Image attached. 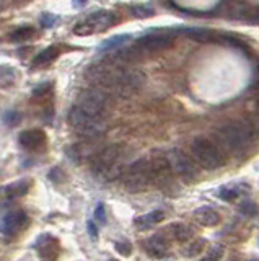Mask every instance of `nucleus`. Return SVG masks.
<instances>
[{"instance_id": "1", "label": "nucleus", "mask_w": 259, "mask_h": 261, "mask_svg": "<svg viewBox=\"0 0 259 261\" xmlns=\"http://www.w3.org/2000/svg\"><path fill=\"white\" fill-rule=\"evenodd\" d=\"M215 137L222 150L230 155H243L254 139L249 124L241 121H230L220 126L217 129Z\"/></svg>"}, {"instance_id": "2", "label": "nucleus", "mask_w": 259, "mask_h": 261, "mask_svg": "<svg viewBox=\"0 0 259 261\" xmlns=\"http://www.w3.org/2000/svg\"><path fill=\"white\" fill-rule=\"evenodd\" d=\"M121 150L119 145H108L103 150H100L92 160V171L104 179V181H114L123 175V163H121Z\"/></svg>"}, {"instance_id": "3", "label": "nucleus", "mask_w": 259, "mask_h": 261, "mask_svg": "<svg viewBox=\"0 0 259 261\" xmlns=\"http://www.w3.org/2000/svg\"><path fill=\"white\" fill-rule=\"evenodd\" d=\"M191 155L192 160L204 170H217L225 163L222 149L207 137L194 139L191 144Z\"/></svg>"}, {"instance_id": "4", "label": "nucleus", "mask_w": 259, "mask_h": 261, "mask_svg": "<svg viewBox=\"0 0 259 261\" xmlns=\"http://www.w3.org/2000/svg\"><path fill=\"white\" fill-rule=\"evenodd\" d=\"M123 183L129 193H142L153 183L149 159H139L123 170Z\"/></svg>"}, {"instance_id": "5", "label": "nucleus", "mask_w": 259, "mask_h": 261, "mask_svg": "<svg viewBox=\"0 0 259 261\" xmlns=\"http://www.w3.org/2000/svg\"><path fill=\"white\" fill-rule=\"evenodd\" d=\"M69 122L72 127L78 130V134L87 137H96L106 130V122H104L103 116L87 113L77 105L72 106V110L69 111Z\"/></svg>"}, {"instance_id": "6", "label": "nucleus", "mask_w": 259, "mask_h": 261, "mask_svg": "<svg viewBox=\"0 0 259 261\" xmlns=\"http://www.w3.org/2000/svg\"><path fill=\"white\" fill-rule=\"evenodd\" d=\"M116 23V15L108 10L93 12L85 20L78 21L74 27V35L77 36H90L95 33H101L111 28Z\"/></svg>"}, {"instance_id": "7", "label": "nucleus", "mask_w": 259, "mask_h": 261, "mask_svg": "<svg viewBox=\"0 0 259 261\" xmlns=\"http://www.w3.org/2000/svg\"><path fill=\"white\" fill-rule=\"evenodd\" d=\"M166 157H168L173 175L181 178L184 183H191L194 179H197L199 171L196 167V162H194L189 155H186L180 149H171L166 153Z\"/></svg>"}, {"instance_id": "8", "label": "nucleus", "mask_w": 259, "mask_h": 261, "mask_svg": "<svg viewBox=\"0 0 259 261\" xmlns=\"http://www.w3.org/2000/svg\"><path fill=\"white\" fill-rule=\"evenodd\" d=\"M149 163H150L153 183H157L160 188H166L173 185V171H171V167H169L166 153L160 150L152 152Z\"/></svg>"}, {"instance_id": "9", "label": "nucleus", "mask_w": 259, "mask_h": 261, "mask_svg": "<svg viewBox=\"0 0 259 261\" xmlns=\"http://www.w3.org/2000/svg\"><path fill=\"white\" fill-rule=\"evenodd\" d=\"M175 41V31H153L137 41V46L142 53H157L169 47Z\"/></svg>"}, {"instance_id": "10", "label": "nucleus", "mask_w": 259, "mask_h": 261, "mask_svg": "<svg viewBox=\"0 0 259 261\" xmlns=\"http://www.w3.org/2000/svg\"><path fill=\"white\" fill-rule=\"evenodd\" d=\"M106 105H108V96H106V93L100 92V90L85 92L78 98V103H77V106H80L83 111L90 113V114H96V116H103Z\"/></svg>"}, {"instance_id": "11", "label": "nucleus", "mask_w": 259, "mask_h": 261, "mask_svg": "<svg viewBox=\"0 0 259 261\" xmlns=\"http://www.w3.org/2000/svg\"><path fill=\"white\" fill-rule=\"evenodd\" d=\"M28 225V216L25 211H12L0 220V232L5 237L18 235Z\"/></svg>"}, {"instance_id": "12", "label": "nucleus", "mask_w": 259, "mask_h": 261, "mask_svg": "<svg viewBox=\"0 0 259 261\" xmlns=\"http://www.w3.org/2000/svg\"><path fill=\"white\" fill-rule=\"evenodd\" d=\"M18 142L25 150H44L47 144V136L41 129H26L20 133Z\"/></svg>"}, {"instance_id": "13", "label": "nucleus", "mask_w": 259, "mask_h": 261, "mask_svg": "<svg viewBox=\"0 0 259 261\" xmlns=\"http://www.w3.org/2000/svg\"><path fill=\"white\" fill-rule=\"evenodd\" d=\"M143 248L152 258H163L169 250V240L163 233H155L143 242Z\"/></svg>"}, {"instance_id": "14", "label": "nucleus", "mask_w": 259, "mask_h": 261, "mask_svg": "<svg viewBox=\"0 0 259 261\" xmlns=\"http://www.w3.org/2000/svg\"><path fill=\"white\" fill-rule=\"evenodd\" d=\"M249 12H251V7L245 0H230V2H225V13L230 15L232 20L248 21Z\"/></svg>"}, {"instance_id": "15", "label": "nucleus", "mask_w": 259, "mask_h": 261, "mask_svg": "<svg viewBox=\"0 0 259 261\" xmlns=\"http://www.w3.org/2000/svg\"><path fill=\"white\" fill-rule=\"evenodd\" d=\"M194 219L197 220V224H200L202 227H215L220 222V216L214 207L209 206H202L194 211Z\"/></svg>"}, {"instance_id": "16", "label": "nucleus", "mask_w": 259, "mask_h": 261, "mask_svg": "<svg viewBox=\"0 0 259 261\" xmlns=\"http://www.w3.org/2000/svg\"><path fill=\"white\" fill-rule=\"evenodd\" d=\"M30 186H31V179H28V178L18 179V181H13L4 188V196L7 199L21 198V196H25L30 191Z\"/></svg>"}, {"instance_id": "17", "label": "nucleus", "mask_w": 259, "mask_h": 261, "mask_svg": "<svg viewBox=\"0 0 259 261\" xmlns=\"http://www.w3.org/2000/svg\"><path fill=\"white\" fill-rule=\"evenodd\" d=\"M163 219H165V211L155 209V211L149 212V214L137 217L135 219V227L139 228V230H149V228H152L153 225L160 224Z\"/></svg>"}, {"instance_id": "18", "label": "nucleus", "mask_w": 259, "mask_h": 261, "mask_svg": "<svg viewBox=\"0 0 259 261\" xmlns=\"http://www.w3.org/2000/svg\"><path fill=\"white\" fill-rule=\"evenodd\" d=\"M166 232H168V235L171 237L173 240L181 242V243L191 240L192 235H194L192 228L188 224H183V222H173V224H169L168 228H166Z\"/></svg>"}, {"instance_id": "19", "label": "nucleus", "mask_w": 259, "mask_h": 261, "mask_svg": "<svg viewBox=\"0 0 259 261\" xmlns=\"http://www.w3.org/2000/svg\"><path fill=\"white\" fill-rule=\"evenodd\" d=\"M59 54H61V51L57 46H49V47L43 49L41 53L36 54L35 61H33V67H43V65L54 62L59 57Z\"/></svg>"}, {"instance_id": "20", "label": "nucleus", "mask_w": 259, "mask_h": 261, "mask_svg": "<svg viewBox=\"0 0 259 261\" xmlns=\"http://www.w3.org/2000/svg\"><path fill=\"white\" fill-rule=\"evenodd\" d=\"M129 39H131V35H116V36H112V38H108V39H104L103 43L98 46V51L100 53L116 51V49L123 47Z\"/></svg>"}, {"instance_id": "21", "label": "nucleus", "mask_w": 259, "mask_h": 261, "mask_svg": "<svg viewBox=\"0 0 259 261\" xmlns=\"http://www.w3.org/2000/svg\"><path fill=\"white\" fill-rule=\"evenodd\" d=\"M183 33L188 38H191L194 41H199V43H209V41H214L217 38L215 33L209 31L206 28H184Z\"/></svg>"}, {"instance_id": "22", "label": "nucleus", "mask_w": 259, "mask_h": 261, "mask_svg": "<svg viewBox=\"0 0 259 261\" xmlns=\"http://www.w3.org/2000/svg\"><path fill=\"white\" fill-rule=\"evenodd\" d=\"M36 248L39 250V255L43 258H51L49 255L51 248L59 250V245H57V240L52 239V235H41L39 240L36 242Z\"/></svg>"}, {"instance_id": "23", "label": "nucleus", "mask_w": 259, "mask_h": 261, "mask_svg": "<svg viewBox=\"0 0 259 261\" xmlns=\"http://www.w3.org/2000/svg\"><path fill=\"white\" fill-rule=\"evenodd\" d=\"M35 35H36V31L33 27H20L12 33L10 39L13 41V43H25V41L31 39Z\"/></svg>"}, {"instance_id": "24", "label": "nucleus", "mask_w": 259, "mask_h": 261, "mask_svg": "<svg viewBox=\"0 0 259 261\" xmlns=\"http://www.w3.org/2000/svg\"><path fill=\"white\" fill-rule=\"evenodd\" d=\"M217 194H218V198L220 199H223V201H226V202H232V201H235V199H238L240 196H241V190L237 186V185H228V186H222L220 190L217 191Z\"/></svg>"}, {"instance_id": "25", "label": "nucleus", "mask_w": 259, "mask_h": 261, "mask_svg": "<svg viewBox=\"0 0 259 261\" xmlns=\"http://www.w3.org/2000/svg\"><path fill=\"white\" fill-rule=\"evenodd\" d=\"M20 121H21V113L15 111V110L5 111V113H4V116H2V122H4L5 126H9V127L18 126V124H20Z\"/></svg>"}, {"instance_id": "26", "label": "nucleus", "mask_w": 259, "mask_h": 261, "mask_svg": "<svg viewBox=\"0 0 259 261\" xmlns=\"http://www.w3.org/2000/svg\"><path fill=\"white\" fill-rule=\"evenodd\" d=\"M132 13L137 18H150V16L155 15V10L149 5H135L132 7Z\"/></svg>"}, {"instance_id": "27", "label": "nucleus", "mask_w": 259, "mask_h": 261, "mask_svg": "<svg viewBox=\"0 0 259 261\" xmlns=\"http://www.w3.org/2000/svg\"><path fill=\"white\" fill-rule=\"evenodd\" d=\"M204 247H206V240H202V239H197L196 242H192L188 248H186V256H197L199 253L204 250Z\"/></svg>"}, {"instance_id": "28", "label": "nucleus", "mask_w": 259, "mask_h": 261, "mask_svg": "<svg viewBox=\"0 0 259 261\" xmlns=\"http://www.w3.org/2000/svg\"><path fill=\"white\" fill-rule=\"evenodd\" d=\"M240 211H241V214H245L248 217H254V216H257L259 207L256 206L253 201H245L240 206Z\"/></svg>"}, {"instance_id": "29", "label": "nucleus", "mask_w": 259, "mask_h": 261, "mask_svg": "<svg viewBox=\"0 0 259 261\" xmlns=\"http://www.w3.org/2000/svg\"><path fill=\"white\" fill-rule=\"evenodd\" d=\"M57 21H59V16H55L52 13H43L41 18H39V23H41L43 28H52Z\"/></svg>"}, {"instance_id": "30", "label": "nucleus", "mask_w": 259, "mask_h": 261, "mask_svg": "<svg viewBox=\"0 0 259 261\" xmlns=\"http://www.w3.org/2000/svg\"><path fill=\"white\" fill-rule=\"evenodd\" d=\"M95 219L98 220L101 225H104L108 222V217H106V207H104L103 202H98L95 207Z\"/></svg>"}, {"instance_id": "31", "label": "nucleus", "mask_w": 259, "mask_h": 261, "mask_svg": "<svg viewBox=\"0 0 259 261\" xmlns=\"http://www.w3.org/2000/svg\"><path fill=\"white\" fill-rule=\"evenodd\" d=\"M222 256H223V247H222V245H212L204 258L206 259H220Z\"/></svg>"}, {"instance_id": "32", "label": "nucleus", "mask_w": 259, "mask_h": 261, "mask_svg": "<svg viewBox=\"0 0 259 261\" xmlns=\"http://www.w3.org/2000/svg\"><path fill=\"white\" fill-rule=\"evenodd\" d=\"M114 248H116V251L119 253V255H123V256H129L132 253V245L129 242H116Z\"/></svg>"}, {"instance_id": "33", "label": "nucleus", "mask_w": 259, "mask_h": 261, "mask_svg": "<svg viewBox=\"0 0 259 261\" xmlns=\"http://www.w3.org/2000/svg\"><path fill=\"white\" fill-rule=\"evenodd\" d=\"M87 230H88V233H90L92 240L98 239V230H96V225L92 222V220H88V222H87Z\"/></svg>"}, {"instance_id": "34", "label": "nucleus", "mask_w": 259, "mask_h": 261, "mask_svg": "<svg viewBox=\"0 0 259 261\" xmlns=\"http://www.w3.org/2000/svg\"><path fill=\"white\" fill-rule=\"evenodd\" d=\"M88 0H72V5H74L75 8H83L87 5Z\"/></svg>"}]
</instances>
